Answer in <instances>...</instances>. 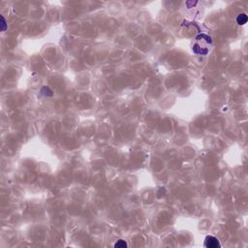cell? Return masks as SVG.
<instances>
[{"instance_id":"6da1fadb","label":"cell","mask_w":248,"mask_h":248,"mask_svg":"<svg viewBox=\"0 0 248 248\" xmlns=\"http://www.w3.org/2000/svg\"><path fill=\"white\" fill-rule=\"evenodd\" d=\"M203 245L206 248H220L221 244L217 238L214 236H206L205 238Z\"/></svg>"},{"instance_id":"7a4b0ae2","label":"cell","mask_w":248,"mask_h":248,"mask_svg":"<svg viewBox=\"0 0 248 248\" xmlns=\"http://www.w3.org/2000/svg\"><path fill=\"white\" fill-rule=\"evenodd\" d=\"M192 50H193L194 53L196 54H198V55H206V54H208V49H203V48L200 47L198 44L194 45L193 48H192Z\"/></svg>"},{"instance_id":"3957f363","label":"cell","mask_w":248,"mask_h":248,"mask_svg":"<svg viewBox=\"0 0 248 248\" xmlns=\"http://www.w3.org/2000/svg\"><path fill=\"white\" fill-rule=\"evenodd\" d=\"M247 20H248L247 15L244 13L239 14L238 16L236 17V23H238V24H239V25H244L247 23Z\"/></svg>"},{"instance_id":"277c9868","label":"cell","mask_w":248,"mask_h":248,"mask_svg":"<svg viewBox=\"0 0 248 248\" xmlns=\"http://www.w3.org/2000/svg\"><path fill=\"white\" fill-rule=\"evenodd\" d=\"M127 246H128L127 242L125 241V240H123V239L117 240V241L114 243V245H113L114 248H126Z\"/></svg>"},{"instance_id":"5b68a950","label":"cell","mask_w":248,"mask_h":248,"mask_svg":"<svg viewBox=\"0 0 248 248\" xmlns=\"http://www.w3.org/2000/svg\"><path fill=\"white\" fill-rule=\"evenodd\" d=\"M1 18V31H5L7 29V23H6V20L3 16L0 17Z\"/></svg>"}]
</instances>
